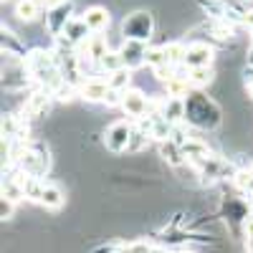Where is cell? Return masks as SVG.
<instances>
[{
	"label": "cell",
	"instance_id": "ffe728a7",
	"mask_svg": "<svg viewBox=\"0 0 253 253\" xmlns=\"http://www.w3.org/2000/svg\"><path fill=\"white\" fill-rule=\"evenodd\" d=\"M160 155L167 160V165H172V167H180V165H185V155H182V150H180V144H175L172 139L160 144Z\"/></svg>",
	"mask_w": 253,
	"mask_h": 253
},
{
	"label": "cell",
	"instance_id": "52a82bcc",
	"mask_svg": "<svg viewBox=\"0 0 253 253\" xmlns=\"http://www.w3.org/2000/svg\"><path fill=\"white\" fill-rule=\"evenodd\" d=\"M182 66L187 71H193V69H210V66H213V48H210L208 43H200V41L187 43Z\"/></svg>",
	"mask_w": 253,
	"mask_h": 253
},
{
	"label": "cell",
	"instance_id": "2e32d148",
	"mask_svg": "<svg viewBox=\"0 0 253 253\" xmlns=\"http://www.w3.org/2000/svg\"><path fill=\"white\" fill-rule=\"evenodd\" d=\"M41 10H43L41 0H18V5H15V15L23 20V23H33L41 15Z\"/></svg>",
	"mask_w": 253,
	"mask_h": 253
},
{
	"label": "cell",
	"instance_id": "4dcf8cb0",
	"mask_svg": "<svg viewBox=\"0 0 253 253\" xmlns=\"http://www.w3.org/2000/svg\"><path fill=\"white\" fill-rule=\"evenodd\" d=\"M246 66H253V46L248 48V63H246Z\"/></svg>",
	"mask_w": 253,
	"mask_h": 253
},
{
	"label": "cell",
	"instance_id": "4fadbf2b",
	"mask_svg": "<svg viewBox=\"0 0 253 253\" xmlns=\"http://www.w3.org/2000/svg\"><path fill=\"white\" fill-rule=\"evenodd\" d=\"M84 23H86L91 28V33H101V31H107L109 28V10L107 8H101V5H91L84 10Z\"/></svg>",
	"mask_w": 253,
	"mask_h": 253
},
{
	"label": "cell",
	"instance_id": "9c48e42d",
	"mask_svg": "<svg viewBox=\"0 0 253 253\" xmlns=\"http://www.w3.org/2000/svg\"><path fill=\"white\" fill-rule=\"evenodd\" d=\"M147 48H150L147 43H137V41H124L122 48H119V56H122V61H124V69L134 71V69L144 66Z\"/></svg>",
	"mask_w": 253,
	"mask_h": 253
},
{
	"label": "cell",
	"instance_id": "ac0fdd59",
	"mask_svg": "<svg viewBox=\"0 0 253 253\" xmlns=\"http://www.w3.org/2000/svg\"><path fill=\"white\" fill-rule=\"evenodd\" d=\"M107 84H109L112 91L124 94L126 89H132V86H129V84H132V71H129V69H119V71H114V74L107 76Z\"/></svg>",
	"mask_w": 253,
	"mask_h": 253
},
{
	"label": "cell",
	"instance_id": "5bb4252c",
	"mask_svg": "<svg viewBox=\"0 0 253 253\" xmlns=\"http://www.w3.org/2000/svg\"><path fill=\"white\" fill-rule=\"evenodd\" d=\"M43 208L48 210H58L63 208V203H66V195H63V190L53 182H43V190H41V200H38Z\"/></svg>",
	"mask_w": 253,
	"mask_h": 253
},
{
	"label": "cell",
	"instance_id": "484cf974",
	"mask_svg": "<svg viewBox=\"0 0 253 253\" xmlns=\"http://www.w3.org/2000/svg\"><path fill=\"white\" fill-rule=\"evenodd\" d=\"M15 205H18V203H13V200H8V198L0 200V218H3V220H10L13 213H15Z\"/></svg>",
	"mask_w": 253,
	"mask_h": 253
},
{
	"label": "cell",
	"instance_id": "277c9868",
	"mask_svg": "<svg viewBox=\"0 0 253 253\" xmlns=\"http://www.w3.org/2000/svg\"><path fill=\"white\" fill-rule=\"evenodd\" d=\"M132 137H134V126L129 122L119 119L104 132V144H107L109 152H129Z\"/></svg>",
	"mask_w": 253,
	"mask_h": 253
},
{
	"label": "cell",
	"instance_id": "836d02e7",
	"mask_svg": "<svg viewBox=\"0 0 253 253\" xmlns=\"http://www.w3.org/2000/svg\"><path fill=\"white\" fill-rule=\"evenodd\" d=\"M248 172H251V175H253V162H251V167H248Z\"/></svg>",
	"mask_w": 253,
	"mask_h": 253
},
{
	"label": "cell",
	"instance_id": "d6986e66",
	"mask_svg": "<svg viewBox=\"0 0 253 253\" xmlns=\"http://www.w3.org/2000/svg\"><path fill=\"white\" fill-rule=\"evenodd\" d=\"M144 66L155 71H162L167 69V58H165V48L162 46H150L147 48V56H144Z\"/></svg>",
	"mask_w": 253,
	"mask_h": 253
},
{
	"label": "cell",
	"instance_id": "e0dca14e",
	"mask_svg": "<svg viewBox=\"0 0 253 253\" xmlns=\"http://www.w3.org/2000/svg\"><path fill=\"white\" fill-rule=\"evenodd\" d=\"M165 58H167V66L170 69H180L182 61H185V43H180V41H172V43H165Z\"/></svg>",
	"mask_w": 253,
	"mask_h": 253
},
{
	"label": "cell",
	"instance_id": "ba28073f",
	"mask_svg": "<svg viewBox=\"0 0 253 253\" xmlns=\"http://www.w3.org/2000/svg\"><path fill=\"white\" fill-rule=\"evenodd\" d=\"M74 20V3L69 0V3H63L58 8H51L46 10V26L51 31V36H63V31H66V26Z\"/></svg>",
	"mask_w": 253,
	"mask_h": 253
},
{
	"label": "cell",
	"instance_id": "f1b7e54d",
	"mask_svg": "<svg viewBox=\"0 0 253 253\" xmlns=\"http://www.w3.org/2000/svg\"><path fill=\"white\" fill-rule=\"evenodd\" d=\"M243 26H248V31L253 28V10H246V15H243Z\"/></svg>",
	"mask_w": 253,
	"mask_h": 253
},
{
	"label": "cell",
	"instance_id": "d6a6232c",
	"mask_svg": "<svg viewBox=\"0 0 253 253\" xmlns=\"http://www.w3.org/2000/svg\"><path fill=\"white\" fill-rule=\"evenodd\" d=\"M246 86H248V96H253V81H251V84H246Z\"/></svg>",
	"mask_w": 253,
	"mask_h": 253
},
{
	"label": "cell",
	"instance_id": "7a4b0ae2",
	"mask_svg": "<svg viewBox=\"0 0 253 253\" xmlns=\"http://www.w3.org/2000/svg\"><path fill=\"white\" fill-rule=\"evenodd\" d=\"M26 69L28 74L43 86V91H56L66 76H63L61 66H58V58L53 51H43V48H36L31 53H26Z\"/></svg>",
	"mask_w": 253,
	"mask_h": 253
},
{
	"label": "cell",
	"instance_id": "1f68e13d",
	"mask_svg": "<svg viewBox=\"0 0 253 253\" xmlns=\"http://www.w3.org/2000/svg\"><path fill=\"white\" fill-rule=\"evenodd\" d=\"M248 208H251V213H253V193L248 195Z\"/></svg>",
	"mask_w": 253,
	"mask_h": 253
},
{
	"label": "cell",
	"instance_id": "8fae6325",
	"mask_svg": "<svg viewBox=\"0 0 253 253\" xmlns=\"http://www.w3.org/2000/svg\"><path fill=\"white\" fill-rule=\"evenodd\" d=\"M109 84L107 79H89L79 84V96L86 99V101H107L109 99Z\"/></svg>",
	"mask_w": 253,
	"mask_h": 253
},
{
	"label": "cell",
	"instance_id": "cb8c5ba5",
	"mask_svg": "<svg viewBox=\"0 0 253 253\" xmlns=\"http://www.w3.org/2000/svg\"><path fill=\"white\" fill-rule=\"evenodd\" d=\"M53 96L58 101H71L74 96H79V86H76V84H71V81H63L61 86L53 91Z\"/></svg>",
	"mask_w": 253,
	"mask_h": 253
},
{
	"label": "cell",
	"instance_id": "7402d4cb",
	"mask_svg": "<svg viewBox=\"0 0 253 253\" xmlns=\"http://www.w3.org/2000/svg\"><path fill=\"white\" fill-rule=\"evenodd\" d=\"M187 81H190L193 89H203V86H208V84L213 81V69H193V71H187Z\"/></svg>",
	"mask_w": 253,
	"mask_h": 253
},
{
	"label": "cell",
	"instance_id": "4316f807",
	"mask_svg": "<svg viewBox=\"0 0 253 253\" xmlns=\"http://www.w3.org/2000/svg\"><path fill=\"white\" fill-rule=\"evenodd\" d=\"M246 251L253 253V215L246 218Z\"/></svg>",
	"mask_w": 253,
	"mask_h": 253
},
{
	"label": "cell",
	"instance_id": "7c38bea8",
	"mask_svg": "<svg viewBox=\"0 0 253 253\" xmlns=\"http://www.w3.org/2000/svg\"><path fill=\"white\" fill-rule=\"evenodd\" d=\"M160 114L170 124L185 122V96H167V99H162L160 101Z\"/></svg>",
	"mask_w": 253,
	"mask_h": 253
},
{
	"label": "cell",
	"instance_id": "e575fe53",
	"mask_svg": "<svg viewBox=\"0 0 253 253\" xmlns=\"http://www.w3.org/2000/svg\"><path fill=\"white\" fill-rule=\"evenodd\" d=\"M241 3H253V0H241Z\"/></svg>",
	"mask_w": 253,
	"mask_h": 253
},
{
	"label": "cell",
	"instance_id": "5b68a950",
	"mask_svg": "<svg viewBox=\"0 0 253 253\" xmlns=\"http://www.w3.org/2000/svg\"><path fill=\"white\" fill-rule=\"evenodd\" d=\"M193 167L198 170V175H200L203 180H225V177H236V175H238L236 167L230 165V162H225V160H220V157H213V155L193 162Z\"/></svg>",
	"mask_w": 253,
	"mask_h": 253
},
{
	"label": "cell",
	"instance_id": "d590c367",
	"mask_svg": "<svg viewBox=\"0 0 253 253\" xmlns=\"http://www.w3.org/2000/svg\"><path fill=\"white\" fill-rule=\"evenodd\" d=\"M251 38H253V28H251Z\"/></svg>",
	"mask_w": 253,
	"mask_h": 253
},
{
	"label": "cell",
	"instance_id": "30bf717a",
	"mask_svg": "<svg viewBox=\"0 0 253 253\" xmlns=\"http://www.w3.org/2000/svg\"><path fill=\"white\" fill-rule=\"evenodd\" d=\"M94 33H91V28L86 23H84V18H74L71 23L66 26V31H63V36H58V38H63L71 48H76V46H86V41Z\"/></svg>",
	"mask_w": 253,
	"mask_h": 253
},
{
	"label": "cell",
	"instance_id": "3957f363",
	"mask_svg": "<svg viewBox=\"0 0 253 253\" xmlns=\"http://www.w3.org/2000/svg\"><path fill=\"white\" fill-rule=\"evenodd\" d=\"M155 33V18L150 10H132L122 20V36L124 41H137V43H150Z\"/></svg>",
	"mask_w": 253,
	"mask_h": 253
},
{
	"label": "cell",
	"instance_id": "603a6c76",
	"mask_svg": "<svg viewBox=\"0 0 253 253\" xmlns=\"http://www.w3.org/2000/svg\"><path fill=\"white\" fill-rule=\"evenodd\" d=\"M99 69L104 71V74H114V71H119V69H124V61H122V56H119V51H109L107 56H104L101 61H99Z\"/></svg>",
	"mask_w": 253,
	"mask_h": 253
},
{
	"label": "cell",
	"instance_id": "f546056e",
	"mask_svg": "<svg viewBox=\"0 0 253 253\" xmlns=\"http://www.w3.org/2000/svg\"><path fill=\"white\" fill-rule=\"evenodd\" d=\"M243 76H246V84H251V81H253V66H246Z\"/></svg>",
	"mask_w": 253,
	"mask_h": 253
},
{
	"label": "cell",
	"instance_id": "83f0119b",
	"mask_svg": "<svg viewBox=\"0 0 253 253\" xmlns=\"http://www.w3.org/2000/svg\"><path fill=\"white\" fill-rule=\"evenodd\" d=\"M63 3H69V0H41V5H43L46 10H51V8H58V5H63Z\"/></svg>",
	"mask_w": 253,
	"mask_h": 253
},
{
	"label": "cell",
	"instance_id": "44dd1931",
	"mask_svg": "<svg viewBox=\"0 0 253 253\" xmlns=\"http://www.w3.org/2000/svg\"><path fill=\"white\" fill-rule=\"evenodd\" d=\"M51 91H38V94H33L31 99H28V112L33 114V117H41V114H46L48 112V104H51Z\"/></svg>",
	"mask_w": 253,
	"mask_h": 253
},
{
	"label": "cell",
	"instance_id": "9a60e30c",
	"mask_svg": "<svg viewBox=\"0 0 253 253\" xmlns=\"http://www.w3.org/2000/svg\"><path fill=\"white\" fill-rule=\"evenodd\" d=\"M109 53V46H107V38L104 36H99V33H94L89 41H86V46H84V56L86 58H91V61H101L104 56Z\"/></svg>",
	"mask_w": 253,
	"mask_h": 253
},
{
	"label": "cell",
	"instance_id": "d4e9b609",
	"mask_svg": "<svg viewBox=\"0 0 253 253\" xmlns=\"http://www.w3.org/2000/svg\"><path fill=\"white\" fill-rule=\"evenodd\" d=\"M3 48H5V56H13V51L20 53V43L15 41V36L8 28H3Z\"/></svg>",
	"mask_w": 253,
	"mask_h": 253
},
{
	"label": "cell",
	"instance_id": "6da1fadb",
	"mask_svg": "<svg viewBox=\"0 0 253 253\" xmlns=\"http://www.w3.org/2000/svg\"><path fill=\"white\" fill-rule=\"evenodd\" d=\"M185 122L195 129H215L223 122L220 107L203 94V89H190L185 96Z\"/></svg>",
	"mask_w": 253,
	"mask_h": 253
},
{
	"label": "cell",
	"instance_id": "8992f818",
	"mask_svg": "<svg viewBox=\"0 0 253 253\" xmlns=\"http://www.w3.org/2000/svg\"><path fill=\"white\" fill-rule=\"evenodd\" d=\"M122 112L126 114V117H132V119H144V114H150V109H152V101L147 99L139 89H126L124 94H122Z\"/></svg>",
	"mask_w": 253,
	"mask_h": 253
}]
</instances>
